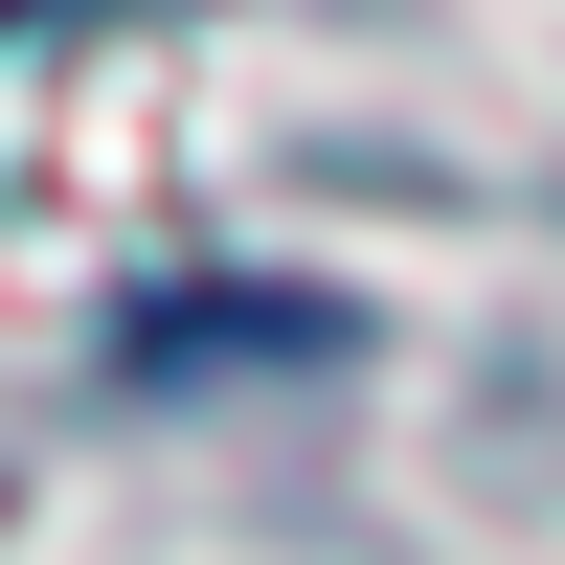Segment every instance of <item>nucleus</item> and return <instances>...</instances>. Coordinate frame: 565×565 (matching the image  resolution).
I'll use <instances>...</instances> for the list:
<instances>
[{"label": "nucleus", "mask_w": 565, "mask_h": 565, "mask_svg": "<svg viewBox=\"0 0 565 565\" xmlns=\"http://www.w3.org/2000/svg\"><path fill=\"white\" fill-rule=\"evenodd\" d=\"M0 23H68V0H0Z\"/></svg>", "instance_id": "obj_1"}]
</instances>
